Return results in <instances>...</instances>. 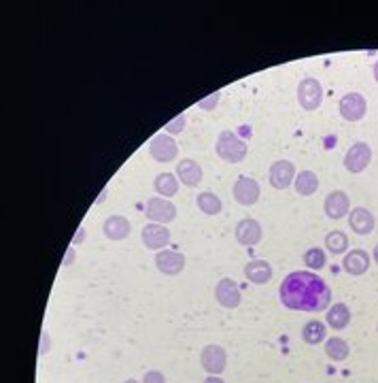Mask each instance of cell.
Here are the masks:
<instances>
[{"label": "cell", "instance_id": "cell-1", "mask_svg": "<svg viewBox=\"0 0 378 383\" xmlns=\"http://www.w3.org/2000/svg\"><path fill=\"white\" fill-rule=\"evenodd\" d=\"M281 302L291 311L321 313L332 302V290L313 271H293L281 283Z\"/></svg>", "mask_w": 378, "mask_h": 383}, {"label": "cell", "instance_id": "cell-2", "mask_svg": "<svg viewBox=\"0 0 378 383\" xmlns=\"http://www.w3.org/2000/svg\"><path fill=\"white\" fill-rule=\"evenodd\" d=\"M215 151H217V156L223 160V162H228V164H238L247 158V153H249V145L232 130H223L219 132L217 136V143H215Z\"/></svg>", "mask_w": 378, "mask_h": 383}, {"label": "cell", "instance_id": "cell-3", "mask_svg": "<svg viewBox=\"0 0 378 383\" xmlns=\"http://www.w3.org/2000/svg\"><path fill=\"white\" fill-rule=\"evenodd\" d=\"M297 100L304 111H317L323 103V88L315 77H304L297 86Z\"/></svg>", "mask_w": 378, "mask_h": 383}, {"label": "cell", "instance_id": "cell-4", "mask_svg": "<svg viewBox=\"0 0 378 383\" xmlns=\"http://www.w3.org/2000/svg\"><path fill=\"white\" fill-rule=\"evenodd\" d=\"M149 153L156 162H173L179 156V145L170 134H156L149 141Z\"/></svg>", "mask_w": 378, "mask_h": 383}, {"label": "cell", "instance_id": "cell-5", "mask_svg": "<svg viewBox=\"0 0 378 383\" xmlns=\"http://www.w3.org/2000/svg\"><path fill=\"white\" fill-rule=\"evenodd\" d=\"M144 215L149 217V221L154 223H170L175 221L177 217V207L175 202H170L168 198H160V196H154L147 200V207H144Z\"/></svg>", "mask_w": 378, "mask_h": 383}, {"label": "cell", "instance_id": "cell-6", "mask_svg": "<svg viewBox=\"0 0 378 383\" xmlns=\"http://www.w3.org/2000/svg\"><path fill=\"white\" fill-rule=\"evenodd\" d=\"M140 239H142V245H144L147 249L162 252V249L170 243V230H168L164 223H154V221H149V223L142 228Z\"/></svg>", "mask_w": 378, "mask_h": 383}, {"label": "cell", "instance_id": "cell-7", "mask_svg": "<svg viewBox=\"0 0 378 383\" xmlns=\"http://www.w3.org/2000/svg\"><path fill=\"white\" fill-rule=\"evenodd\" d=\"M215 298L217 302L223 306V309H238L241 302H243V294H241V287L234 279L225 277L217 283L215 287Z\"/></svg>", "mask_w": 378, "mask_h": 383}, {"label": "cell", "instance_id": "cell-8", "mask_svg": "<svg viewBox=\"0 0 378 383\" xmlns=\"http://www.w3.org/2000/svg\"><path fill=\"white\" fill-rule=\"evenodd\" d=\"M372 162V149L367 143H355L344 156V169L349 173H363Z\"/></svg>", "mask_w": 378, "mask_h": 383}, {"label": "cell", "instance_id": "cell-9", "mask_svg": "<svg viewBox=\"0 0 378 383\" xmlns=\"http://www.w3.org/2000/svg\"><path fill=\"white\" fill-rule=\"evenodd\" d=\"M340 115L346 119V122H359L365 117L367 113V100L363 94L359 92H349L340 98Z\"/></svg>", "mask_w": 378, "mask_h": 383}, {"label": "cell", "instance_id": "cell-10", "mask_svg": "<svg viewBox=\"0 0 378 383\" xmlns=\"http://www.w3.org/2000/svg\"><path fill=\"white\" fill-rule=\"evenodd\" d=\"M200 362H202V368L208 372V375H221L228 366V353L221 345H206L200 353Z\"/></svg>", "mask_w": 378, "mask_h": 383}, {"label": "cell", "instance_id": "cell-11", "mask_svg": "<svg viewBox=\"0 0 378 383\" xmlns=\"http://www.w3.org/2000/svg\"><path fill=\"white\" fill-rule=\"evenodd\" d=\"M232 194H234V200L243 207H251L259 200L262 196V188L259 183L253 179V177H238L234 188H232Z\"/></svg>", "mask_w": 378, "mask_h": 383}, {"label": "cell", "instance_id": "cell-12", "mask_svg": "<svg viewBox=\"0 0 378 383\" xmlns=\"http://www.w3.org/2000/svg\"><path fill=\"white\" fill-rule=\"evenodd\" d=\"M234 235H236V241L245 247H253L257 245L262 239H264V230H262V223L253 217H245L236 223V230H234Z\"/></svg>", "mask_w": 378, "mask_h": 383}, {"label": "cell", "instance_id": "cell-13", "mask_svg": "<svg viewBox=\"0 0 378 383\" xmlns=\"http://www.w3.org/2000/svg\"><path fill=\"white\" fill-rule=\"evenodd\" d=\"M295 181V167L289 160H276L270 167V186L274 190H287Z\"/></svg>", "mask_w": 378, "mask_h": 383}, {"label": "cell", "instance_id": "cell-14", "mask_svg": "<svg viewBox=\"0 0 378 383\" xmlns=\"http://www.w3.org/2000/svg\"><path fill=\"white\" fill-rule=\"evenodd\" d=\"M156 266L162 275H179L185 268V256L181 252L162 249L156 254Z\"/></svg>", "mask_w": 378, "mask_h": 383}, {"label": "cell", "instance_id": "cell-15", "mask_svg": "<svg viewBox=\"0 0 378 383\" xmlns=\"http://www.w3.org/2000/svg\"><path fill=\"white\" fill-rule=\"evenodd\" d=\"M325 213L330 219H342L346 213H351V198L342 190H334L325 198Z\"/></svg>", "mask_w": 378, "mask_h": 383}, {"label": "cell", "instance_id": "cell-16", "mask_svg": "<svg viewBox=\"0 0 378 383\" xmlns=\"http://www.w3.org/2000/svg\"><path fill=\"white\" fill-rule=\"evenodd\" d=\"M102 233H104V237L111 239V241H123V239H128L130 233H132V223H130V219L123 217V215H111V217H107V221L102 223Z\"/></svg>", "mask_w": 378, "mask_h": 383}, {"label": "cell", "instance_id": "cell-17", "mask_svg": "<svg viewBox=\"0 0 378 383\" xmlns=\"http://www.w3.org/2000/svg\"><path fill=\"white\" fill-rule=\"evenodd\" d=\"M374 223H376V221H374V215H372L365 207H355V209H351V213H349V226H351L353 233L365 237V235H370L372 230H374Z\"/></svg>", "mask_w": 378, "mask_h": 383}, {"label": "cell", "instance_id": "cell-18", "mask_svg": "<svg viewBox=\"0 0 378 383\" xmlns=\"http://www.w3.org/2000/svg\"><path fill=\"white\" fill-rule=\"evenodd\" d=\"M177 177H179V181H181L183 186L196 188V186H200V181H202V167H200L196 160L185 158V160H181V162L177 164Z\"/></svg>", "mask_w": 378, "mask_h": 383}, {"label": "cell", "instance_id": "cell-19", "mask_svg": "<svg viewBox=\"0 0 378 383\" xmlns=\"http://www.w3.org/2000/svg\"><path fill=\"white\" fill-rule=\"evenodd\" d=\"M342 268H344L349 275H355V277L367 273V268H370V254H367L365 249H353V252H349V254L344 256Z\"/></svg>", "mask_w": 378, "mask_h": 383}, {"label": "cell", "instance_id": "cell-20", "mask_svg": "<svg viewBox=\"0 0 378 383\" xmlns=\"http://www.w3.org/2000/svg\"><path fill=\"white\" fill-rule=\"evenodd\" d=\"M245 277L255 285H264L272 279V266L266 260H251L245 266Z\"/></svg>", "mask_w": 378, "mask_h": 383}, {"label": "cell", "instance_id": "cell-21", "mask_svg": "<svg viewBox=\"0 0 378 383\" xmlns=\"http://www.w3.org/2000/svg\"><path fill=\"white\" fill-rule=\"evenodd\" d=\"M328 324L334 330H344L351 324V309L344 302H336L328 309Z\"/></svg>", "mask_w": 378, "mask_h": 383}, {"label": "cell", "instance_id": "cell-22", "mask_svg": "<svg viewBox=\"0 0 378 383\" xmlns=\"http://www.w3.org/2000/svg\"><path fill=\"white\" fill-rule=\"evenodd\" d=\"M293 188L299 196H313L319 190V177L313 171H302L295 175Z\"/></svg>", "mask_w": 378, "mask_h": 383}, {"label": "cell", "instance_id": "cell-23", "mask_svg": "<svg viewBox=\"0 0 378 383\" xmlns=\"http://www.w3.org/2000/svg\"><path fill=\"white\" fill-rule=\"evenodd\" d=\"M179 183L181 181H179V177L175 173H160L156 177V181H154V188H156V192L160 196L170 198V196H175L179 192Z\"/></svg>", "mask_w": 378, "mask_h": 383}, {"label": "cell", "instance_id": "cell-24", "mask_svg": "<svg viewBox=\"0 0 378 383\" xmlns=\"http://www.w3.org/2000/svg\"><path fill=\"white\" fill-rule=\"evenodd\" d=\"M325 337H328V328L319 320H311L309 324H304V328H302V339H304V343H309V345H319L325 341Z\"/></svg>", "mask_w": 378, "mask_h": 383}, {"label": "cell", "instance_id": "cell-25", "mask_svg": "<svg viewBox=\"0 0 378 383\" xmlns=\"http://www.w3.org/2000/svg\"><path fill=\"white\" fill-rule=\"evenodd\" d=\"M325 353H328V358H330V360H334V362H342V360H346V358H349L351 347H349V343H346L344 339H340V337H332V339H328V343H325Z\"/></svg>", "mask_w": 378, "mask_h": 383}, {"label": "cell", "instance_id": "cell-26", "mask_svg": "<svg viewBox=\"0 0 378 383\" xmlns=\"http://www.w3.org/2000/svg\"><path fill=\"white\" fill-rule=\"evenodd\" d=\"M198 209H200L202 213H206V215H217V213H221L223 202H221V198H219L217 194H212V192H202V194L198 196Z\"/></svg>", "mask_w": 378, "mask_h": 383}, {"label": "cell", "instance_id": "cell-27", "mask_svg": "<svg viewBox=\"0 0 378 383\" xmlns=\"http://www.w3.org/2000/svg\"><path fill=\"white\" fill-rule=\"evenodd\" d=\"M325 247L330 254H344L349 249V237L342 233V230H332V233L325 237Z\"/></svg>", "mask_w": 378, "mask_h": 383}, {"label": "cell", "instance_id": "cell-28", "mask_svg": "<svg viewBox=\"0 0 378 383\" xmlns=\"http://www.w3.org/2000/svg\"><path fill=\"white\" fill-rule=\"evenodd\" d=\"M304 264L311 268V271H321L325 266V252L321 247H311L306 254H304Z\"/></svg>", "mask_w": 378, "mask_h": 383}, {"label": "cell", "instance_id": "cell-29", "mask_svg": "<svg viewBox=\"0 0 378 383\" xmlns=\"http://www.w3.org/2000/svg\"><path fill=\"white\" fill-rule=\"evenodd\" d=\"M185 122H187V117H185V113H181V115H177L175 119H170L168 124H166V134H181L183 130H185Z\"/></svg>", "mask_w": 378, "mask_h": 383}, {"label": "cell", "instance_id": "cell-30", "mask_svg": "<svg viewBox=\"0 0 378 383\" xmlns=\"http://www.w3.org/2000/svg\"><path fill=\"white\" fill-rule=\"evenodd\" d=\"M219 98H221V92H212L210 96H206V98L198 100V107H200V109H204V111H212V109L217 107Z\"/></svg>", "mask_w": 378, "mask_h": 383}, {"label": "cell", "instance_id": "cell-31", "mask_svg": "<svg viewBox=\"0 0 378 383\" xmlns=\"http://www.w3.org/2000/svg\"><path fill=\"white\" fill-rule=\"evenodd\" d=\"M142 383H166V377L160 370H149V372H144Z\"/></svg>", "mask_w": 378, "mask_h": 383}, {"label": "cell", "instance_id": "cell-32", "mask_svg": "<svg viewBox=\"0 0 378 383\" xmlns=\"http://www.w3.org/2000/svg\"><path fill=\"white\" fill-rule=\"evenodd\" d=\"M49 347H51L49 332H47V330H43V335H41V345H39V356H45V353L49 351Z\"/></svg>", "mask_w": 378, "mask_h": 383}, {"label": "cell", "instance_id": "cell-33", "mask_svg": "<svg viewBox=\"0 0 378 383\" xmlns=\"http://www.w3.org/2000/svg\"><path fill=\"white\" fill-rule=\"evenodd\" d=\"M74 258H77V252H74V247L70 245L68 252H66V256H64V260H62V266H70L74 262Z\"/></svg>", "mask_w": 378, "mask_h": 383}, {"label": "cell", "instance_id": "cell-34", "mask_svg": "<svg viewBox=\"0 0 378 383\" xmlns=\"http://www.w3.org/2000/svg\"><path fill=\"white\" fill-rule=\"evenodd\" d=\"M83 237H86V230H83V226H81V228L77 230V237L72 239V243H70V245H72V247H77V245L83 241Z\"/></svg>", "mask_w": 378, "mask_h": 383}, {"label": "cell", "instance_id": "cell-35", "mask_svg": "<svg viewBox=\"0 0 378 383\" xmlns=\"http://www.w3.org/2000/svg\"><path fill=\"white\" fill-rule=\"evenodd\" d=\"M204 383H225L223 379H219L217 375H210V377H206V381Z\"/></svg>", "mask_w": 378, "mask_h": 383}, {"label": "cell", "instance_id": "cell-36", "mask_svg": "<svg viewBox=\"0 0 378 383\" xmlns=\"http://www.w3.org/2000/svg\"><path fill=\"white\" fill-rule=\"evenodd\" d=\"M374 79H376V84H378V60H376V64H374Z\"/></svg>", "mask_w": 378, "mask_h": 383}, {"label": "cell", "instance_id": "cell-37", "mask_svg": "<svg viewBox=\"0 0 378 383\" xmlns=\"http://www.w3.org/2000/svg\"><path fill=\"white\" fill-rule=\"evenodd\" d=\"M374 260H376V262H378V245H376V247H374Z\"/></svg>", "mask_w": 378, "mask_h": 383}, {"label": "cell", "instance_id": "cell-38", "mask_svg": "<svg viewBox=\"0 0 378 383\" xmlns=\"http://www.w3.org/2000/svg\"><path fill=\"white\" fill-rule=\"evenodd\" d=\"M126 383H138V381H136V379H128Z\"/></svg>", "mask_w": 378, "mask_h": 383}]
</instances>
